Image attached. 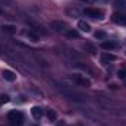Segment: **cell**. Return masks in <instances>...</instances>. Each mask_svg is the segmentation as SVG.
Segmentation results:
<instances>
[{
	"label": "cell",
	"mask_w": 126,
	"mask_h": 126,
	"mask_svg": "<svg viewBox=\"0 0 126 126\" xmlns=\"http://www.w3.org/2000/svg\"><path fill=\"white\" fill-rule=\"evenodd\" d=\"M66 37L67 38H79V32L75 30H69V31H66Z\"/></svg>",
	"instance_id": "cell-12"
},
{
	"label": "cell",
	"mask_w": 126,
	"mask_h": 126,
	"mask_svg": "<svg viewBox=\"0 0 126 126\" xmlns=\"http://www.w3.org/2000/svg\"><path fill=\"white\" fill-rule=\"evenodd\" d=\"M84 13L93 19H103L104 18V12L101 9H97V7H87L84 10Z\"/></svg>",
	"instance_id": "cell-2"
},
{
	"label": "cell",
	"mask_w": 126,
	"mask_h": 126,
	"mask_svg": "<svg viewBox=\"0 0 126 126\" xmlns=\"http://www.w3.org/2000/svg\"><path fill=\"white\" fill-rule=\"evenodd\" d=\"M9 101V97L6 94H0V104H3V103H7Z\"/></svg>",
	"instance_id": "cell-16"
},
{
	"label": "cell",
	"mask_w": 126,
	"mask_h": 126,
	"mask_svg": "<svg viewBox=\"0 0 126 126\" xmlns=\"http://www.w3.org/2000/svg\"><path fill=\"white\" fill-rule=\"evenodd\" d=\"M125 69H126V67H125Z\"/></svg>",
	"instance_id": "cell-21"
},
{
	"label": "cell",
	"mask_w": 126,
	"mask_h": 126,
	"mask_svg": "<svg viewBox=\"0 0 126 126\" xmlns=\"http://www.w3.org/2000/svg\"><path fill=\"white\" fill-rule=\"evenodd\" d=\"M47 116H48V119H50L51 122H54V120L57 119V114H56V111H54V110H48Z\"/></svg>",
	"instance_id": "cell-14"
},
{
	"label": "cell",
	"mask_w": 126,
	"mask_h": 126,
	"mask_svg": "<svg viewBox=\"0 0 126 126\" xmlns=\"http://www.w3.org/2000/svg\"><path fill=\"white\" fill-rule=\"evenodd\" d=\"M50 27H51L54 31L64 32V34H66V31H69L67 24H66V22H63V21H51V22H50Z\"/></svg>",
	"instance_id": "cell-3"
},
{
	"label": "cell",
	"mask_w": 126,
	"mask_h": 126,
	"mask_svg": "<svg viewBox=\"0 0 126 126\" xmlns=\"http://www.w3.org/2000/svg\"><path fill=\"white\" fill-rule=\"evenodd\" d=\"M117 57H116V54H113V53H103L101 54V60L104 63H110V62H114Z\"/></svg>",
	"instance_id": "cell-7"
},
{
	"label": "cell",
	"mask_w": 126,
	"mask_h": 126,
	"mask_svg": "<svg viewBox=\"0 0 126 126\" xmlns=\"http://www.w3.org/2000/svg\"><path fill=\"white\" fill-rule=\"evenodd\" d=\"M117 75H119V78L120 79H126V69L123 67V69H120L119 72H117Z\"/></svg>",
	"instance_id": "cell-15"
},
{
	"label": "cell",
	"mask_w": 126,
	"mask_h": 126,
	"mask_svg": "<svg viewBox=\"0 0 126 126\" xmlns=\"http://www.w3.org/2000/svg\"><path fill=\"white\" fill-rule=\"evenodd\" d=\"M31 114H32V117H34L35 120H40V119L43 117V109L38 107V106H34V107L31 109Z\"/></svg>",
	"instance_id": "cell-6"
},
{
	"label": "cell",
	"mask_w": 126,
	"mask_h": 126,
	"mask_svg": "<svg viewBox=\"0 0 126 126\" xmlns=\"http://www.w3.org/2000/svg\"><path fill=\"white\" fill-rule=\"evenodd\" d=\"M78 28H79L81 31H84V32L91 31V25H90L88 22H85V21H79V22H78Z\"/></svg>",
	"instance_id": "cell-10"
},
{
	"label": "cell",
	"mask_w": 126,
	"mask_h": 126,
	"mask_svg": "<svg viewBox=\"0 0 126 126\" xmlns=\"http://www.w3.org/2000/svg\"><path fill=\"white\" fill-rule=\"evenodd\" d=\"M72 79H73L75 84H78V85H81V87H91V81H90L88 78L82 76V75H73Z\"/></svg>",
	"instance_id": "cell-4"
},
{
	"label": "cell",
	"mask_w": 126,
	"mask_h": 126,
	"mask_svg": "<svg viewBox=\"0 0 126 126\" xmlns=\"http://www.w3.org/2000/svg\"><path fill=\"white\" fill-rule=\"evenodd\" d=\"M111 19H113V22H116L117 25H126V15L125 13H122V12H116V13H113Z\"/></svg>",
	"instance_id": "cell-5"
},
{
	"label": "cell",
	"mask_w": 126,
	"mask_h": 126,
	"mask_svg": "<svg viewBox=\"0 0 126 126\" xmlns=\"http://www.w3.org/2000/svg\"><path fill=\"white\" fill-rule=\"evenodd\" d=\"M59 126H62V125H59Z\"/></svg>",
	"instance_id": "cell-20"
},
{
	"label": "cell",
	"mask_w": 126,
	"mask_h": 126,
	"mask_svg": "<svg viewBox=\"0 0 126 126\" xmlns=\"http://www.w3.org/2000/svg\"><path fill=\"white\" fill-rule=\"evenodd\" d=\"M27 35H28V37H31L32 41H37V40H38V37H37L35 34H32V32H27Z\"/></svg>",
	"instance_id": "cell-19"
},
{
	"label": "cell",
	"mask_w": 126,
	"mask_h": 126,
	"mask_svg": "<svg viewBox=\"0 0 126 126\" xmlns=\"http://www.w3.org/2000/svg\"><path fill=\"white\" fill-rule=\"evenodd\" d=\"M116 47H117V44L113 41H103L101 43V48H104V50H114Z\"/></svg>",
	"instance_id": "cell-9"
},
{
	"label": "cell",
	"mask_w": 126,
	"mask_h": 126,
	"mask_svg": "<svg viewBox=\"0 0 126 126\" xmlns=\"http://www.w3.org/2000/svg\"><path fill=\"white\" fill-rule=\"evenodd\" d=\"M82 1H87V3H106L107 0H82Z\"/></svg>",
	"instance_id": "cell-18"
},
{
	"label": "cell",
	"mask_w": 126,
	"mask_h": 126,
	"mask_svg": "<svg viewBox=\"0 0 126 126\" xmlns=\"http://www.w3.org/2000/svg\"><path fill=\"white\" fill-rule=\"evenodd\" d=\"M95 37H97V38H106V32L97 31V32H95Z\"/></svg>",
	"instance_id": "cell-17"
},
{
	"label": "cell",
	"mask_w": 126,
	"mask_h": 126,
	"mask_svg": "<svg viewBox=\"0 0 126 126\" xmlns=\"http://www.w3.org/2000/svg\"><path fill=\"white\" fill-rule=\"evenodd\" d=\"M7 119H9V122L12 125H15V126H22V123H24V114L21 111H16V110L10 111L7 114Z\"/></svg>",
	"instance_id": "cell-1"
},
{
	"label": "cell",
	"mask_w": 126,
	"mask_h": 126,
	"mask_svg": "<svg viewBox=\"0 0 126 126\" xmlns=\"http://www.w3.org/2000/svg\"><path fill=\"white\" fill-rule=\"evenodd\" d=\"M114 6L119 7V9L126 10V0H114Z\"/></svg>",
	"instance_id": "cell-13"
},
{
	"label": "cell",
	"mask_w": 126,
	"mask_h": 126,
	"mask_svg": "<svg viewBox=\"0 0 126 126\" xmlns=\"http://www.w3.org/2000/svg\"><path fill=\"white\" fill-rule=\"evenodd\" d=\"M3 78L9 82H13L16 81V73H13L12 70H3Z\"/></svg>",
	"instance_id": "cell-8"
},
{
	"label": "cell",
	"mask_w": 126,
	"mask_h": 126,
	"mask_svg": "<svg viewBox=\"0 0 126 126\" xmlns=\"http://www.w3.org/2000/svg\"><path fill=\"white\" fill-rule=\"evenodd\" d=\"M1 28H3V31L7 32V34H15V32H16V28H15L13 25H3Z\"/></svg>",
	"instance_id": "cell-11"
}]
</instances>
